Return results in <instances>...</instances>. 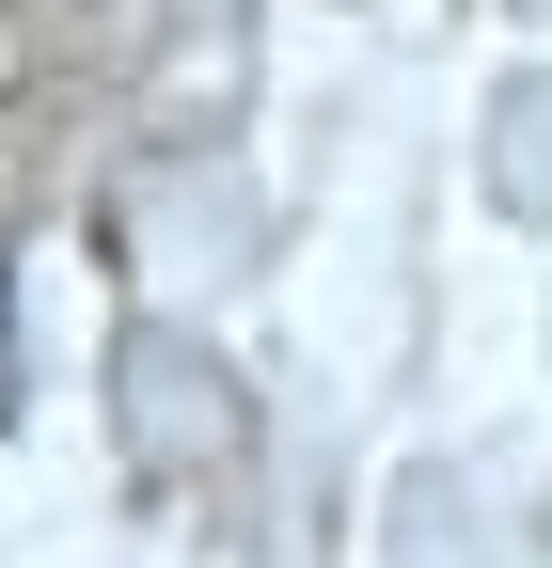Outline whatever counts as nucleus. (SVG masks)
<instances>
[]
</instances>
